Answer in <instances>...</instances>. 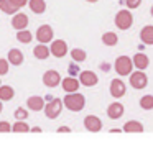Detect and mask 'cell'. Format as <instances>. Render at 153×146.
Listing matches in <instances>:
<instances>
[{"instance_id":"obj_1","label":"cell","mask_w":153,"mask_h":146,"mask_svg":"<svg viewBox=\"0 0 153 146\" xmlns=\"http://www.w3.org/2000/svg\"><path fill=\"white\" fill-rule=\"evenodd\" d=\"M63 103L68 110L71 112H81L86 107V97L79 92H73V94H66L63 99Z\"/></svg>"},{"instance_id":"obj_2","label":"cell","mask_w":153,"mask_h":146,"mask_svg":"<svg viewBox=\"0 0 153 146\" xmlns=\"http://www.w3.org/2000/svg\"><path fill=\"white\" fill-rule=\"evenodd\" d=\"M133 61L128 56H119L114 63V69L119 76H130L133 72Z\"/></svg>"},{"instance_id":"obj_3","label":"cell","mask_w":153,"mask_h":146,"mask_svg":"<svg viewBox=\"0 0 153 146\" xmlns=\"http://www.w3.org/2000/svg\"><path fill=\"white\" fill-rule=\"evenodd\" d=\"M63 107H64V103H63V100H61V99H53V100H50V102L45 105L43 112H45V115H46V118L54 120V118H58V117L61 115Z\"/></svg>"},{"instance_id":"obj_4","label":"cell","mask_w":153,"mask_h":146,"mask_svg":"<svg viewBox=\"0 0 153 146\" xmlns=\"http://www.w3.org/2000/svg\"><path fill=\"white\" fill-rule=\"evenodd\" d=\"M130 86L133 87V89H137V90H142V89H145L146 86H148V77H146V74L143 72V71H138L137 69L135 72H132L130 74Z\"/></svg>"},{"instance_id":"obj_5","label":"cell","mask_w":153,"mask_h":146,"mask_svg":"<svg viewBox=\"0 0 153 146\" xmlns=\"http://www.w3.org/2000/svg\"><path fill=\"white\" fill-rule=\"evenodd\" d=\"M133 25V17L128 10H120L115 15V27L120 30H128Z\"/></svg>"},{"instance_id":"obj_6","label":"cell","mask_w":153,"mask_h":146,"mask_svg":"<svg viewBox=\"0 0 153 146\" xmlns=\"http://www.w3.org/2000/svg\"><path fill=\"white\" fill-rule=\"evenodd\" d=\"M53 28L50 25H41L40 28L36 30V40L40 41L41 44H46V43H51L53 41Z\"/></svg>"},{"instance_id":"obj_7","label":"cell","mask_w":153,"mask_h":146,"mask_svg":"<svg viewBox=\"0 0 153 146\" xmlns=\"http://www.w3.org/2000/svg\"><path fill=\"white\" fill-rule=\"evenodd\" d=\"M50 51L54 58H64L68 54V44L64 40H54L51 41V46H50Z\"/></svg>"},{"instance_id":"obj_8","label":"cell","mask_w":153,"mask_h":146,"mask_svg":"<svg viewBox=\"0 0 153 146\" xmlns=\"http://www.w3.org/2000/svg\"><path fill=\"white\" fill-rule=\"evenodd\" d=\"M43 84H45L46 87H50V89L59 86V84H61V76H59V72H58V71H53V69L46 71V72L43 74Z\"/></svg>"},{"instance_id":"obj_9","label":"cell","mask_w":153,"mask_h":146,"mask_svg":"<svg viewBox=\"0 0 153 146\" xmlns=\"http://www.w3.org/2000/svg\"><path fill=\"white\" fill-rule=\"evenodd\" d=\"M79 82L81 86H86V87H94L97 82H99V77L94 71H81L79 74Z\"/></svg>"},{"instance_id":"obj_10","label":"cell","mask_w":153,"mask_h":146,"mask_svg":"<svg viewBox=\"0 0 153 146\" xmlns=\"http://www.w3.org/2000/svg\"><path fill=\"white\" fill-rule=\"evenodd\" d=\"M110 94L114 99H122L125 95V82L122 79H112L110 80Z\"/></svg>"},{"instance_id":"obj_11","label":"cell","mask_w":153,"mask_h":146,"mask_svg":"<svg viewBox=\"0 0 153 146\" xmlns=\"http://www.w3.org/2000/svg\"><path fill=\"white\" fill-rule=\"evenodd\" d=\"M84 126H86L87 131L97 133V131L102 130V122H100V118L96 115H87V117H84Z\"/></svg>"},{"instance_id":"obj_12","label":"cell","mask_w":153,"mask_h":146,"mask_svg":"<svg viewBox=\"0 0 153 146\" xmlns=\"http://www.w3.org/2000/svg\"><path fill=\"white\" fill-rule=\"evenodd\" d=\"M61 86H63V90H64V92H68V94L77 92V89H79V86H81L79 77H71V76H68L66 79H63Z\"/></svg>"},{"instance_id":"obj_13","label":"cell","mask_w":153,"mask_h":146,"mask_svg":"<svg viewBox=\"0 0 153 146\" xmlns=\"http://www.w3.org/2000/svg\"><path fill=\"white\" fill-rule=\"evenodd\" d=\"M27 105H28V108L30 110H33V112H41V110H45V99L43 97H40V95H31V97H28V100H27Z\"/></svg>"},{"instance_id":"obj_14","label":"cell","mask_w":153,"mask_h":146,"mask_svg":"<svg viewBox=\"0 0 153 146\" xmlns=\"http://www.w3.org/2000/svg\"><path fill=\"white\" fill-rule=\"evenodd\" d=\"M12 27H13L17 31L27 30V27H28V17L25 13H15L13 18H12Z\"/></svg>"},{"instance_id":"obj_15","label":"cell","mask_w":153,"mask_h":146,"mask_svg":"<svg viewBox=\"0 0 153 146\" xmlns=\"http://www.w3.org/2000/svg\"><path fill=\"white\" fill-rule=\"evenodd\" d=\"M123 115V105L120 102H114L107 107V117L112 120H119Z\"/></svg>"},{"instance_id":"obj_16","label":"cell","mask_w":153,"mask_h":146,"mask_svg":"<svg viewBox=\"0 0 153 146\" xmlns=\"http://www.w3.org/2000/svg\"><path fill=\"white\" fill-rule=\"evenodd\" d=\"M132 61H133V66H135L138 71H145L146 67L150 66L148 56H146V54H143V53H137L135 56L132 58Z\"/></svg>"},{"instance_id":"obj_17","label":"cell","mask_w":153,"mask_h":146,"mask_svg":"<svg viewBox=\"0 0 153 146\" xmlns=\"http://www.w3.org/2000/svg\"><path fill=\"white\" fill-rule=\"evenodd\" d=\"M140 40L146 46H153V25H146L140 31Z\"/></svg>"},{"instance_id":"obj_18","label":"cell","mask_w":153,"mask_h":146,"mask_svg":"<svg viewBox=\"0 0 153 146\" xmlns=\"http://www.w3.org/2000/svg\"><path fill=\"white\" fill-rule=\"evenodd\" d=\"M8 63L12 64V66H20L22 63H23V53H22L20 49H17V48H12L10 51H8Z\"/></svg>"},{"instance_id":"obj_19","label":"cell","mask_w":153,"mask_h":146,"mask_svg":"<svg viewBox=\"0 0 153 146\" xmlns=\"http://www.w3.org/2000/svg\"><path fill=\"white\" fill-rule=\"evenodd\" d=\"M50 54H51V51H50V48L46 46V44H38L36 48L33 49V56L36 58V59H40V61H43V59H48L50 58Z\"/></svg>"},{"instance_id":"obj_20","label":"cell","mask_w":153,"mask_h":146,"mask_svg":"<svg viewBox=\"0 0 153 146\" xmlns=\"http://www.w3.org/2000/svg\"><path fill=\"white\" fill-rule=\"evenodd\" d=\"M123 131L127 133H142L143 131V125L138 120H128V122L123 125Z\"/></svg>"},{"instance_id":"obj_21","label":"cell","mask_w":153,"mask_h":146,"mask_svg":"<svg viewBox=\"0 0 153 146\" xmlns=\"http://www.w3.org/2000/svg\"><path fill=\"white\" fill-rule=\"evenodd\" d=\"M28 5H30V10L38 15L45 13V10H46V2L45 0H30Z\"/></svg>"},{"instance_id":"obj_22","label":"cell","mask_w":153,"mask_h":146,"mask_svg":"<svg viewBox=\"0 0 153 146\" xmlns=\"http://www.w3.org/2000/svg\"><path fill=\"white\" fill-rule=\"evenodd\" d=\"M15 97V90L10 86H0V100L2 102H8Z\"/></svg>"},{"instance_id":"obj_23","label":"cell","mask_w":153,"mask_h":146,"mask_svg":"<svg viewBox=\"0 0 153 146\" xmlns=\"http://www.w3.org/2000/svg\"><path fill=\"white\" fill-rule=\"evenodd\" d=\"M100 40H102V43L105 44V46H115V44L119 43V38H117V35L114 33V31H105Z\"/></svg>"},{"instance_id":"obj_24","label":"cell","mask_w":153,"mask_h":146,"mask_svg":"<svg viewBox=\"0 0 153 146\" xmlns=\"http://www.w3.org/2000/svg\"><path fill=\"white\" fill-rule=\"evenodd\" d=\"M0 10L4 12V13L12 15V13H17L18 12V7H15L10 0H0Z\"/></svg>"},{"instance_id":"obj_25","label":"cell","mask_w":153,"mask_h":146,"mask_svg":"<svg viewBox=\"0 0 153 146\" xmlns=\"http://www.w3.org/2000/svg\"><path fill=\"white\" fill-rule=\"evenodd\" d=\"M12 131L13 133H28L30 131V126L25 120H17V122L12 125Z\"/></svg>"},{"instance_id":"obj_26","label":"cell","mask_w":153,"mask_h":146,"mask_svg":"<svg viewBox=\"0 0 153 146\" xmlns=\"http://www.w3.org/2000/svg\"><path fill=\"white\" fill-rule=\"evenodd\" d=\"M71 58H73L74 63H82V61H86L87 53L84 49H81V48H74V49L71 51Z\"/></svg>"},{"instance_id":"obj_27","label":"cell","mask_w":153,"mask_h":146,"mask_svg":"<svg viewBox=\"0 0 153 146\" xmlns=\"http://www.w3.org/2000/svg\"><path fill=\"white\" fill-rule=\"evenodd\" d=\"M17 40L20 41V43L28 44L31 40H33V35H31V31H28V30H20V31H17Z\"/></svg>"},{"instance_id":"obj_28","label":"cell","mask_w":153,"mask_h":146,"mask_svg":"<svg viewBox=\"0 0 153 146\" xmlns=\"http://www.w3.org/2000/svg\"><path fill=\"white\" fill-rule=\"evenodd\" d=\"M140 107L143 110H153V95H150V94L143 95L140 99Z\"/></svg>"},{"instance_id":"obj_29","label":"cell","mask_w":153,"mask_h":146,"mask_svg":"<svg viewBox=\"0 0 153 146\" xmlns=\"http://www.w3.org/2000/svg\"><path fill=\"white\" fill-rule=\"evenodd\" d=\"M13 117H15L17 120H25V122H27V118H28V110L18 107V108L13 112Z\"/></svg>"},{"instance_id":"obj_30","label":"cell","mask_w":153,"mask_h":146,"mask_svg":"<svg viewBox=\"0 0 153 146\" xmlns=\"http://www.w3.org/2000/svg\"><path fill=\"white\" fill-rule=\"evenodd\" d=\"M68 72H69V76H71V77H79L81 69H79V66H77V64L73 61V63L69 64V67H68Z\"/></svg>"},{"instance_id":"obj_31","label":"cell","mask_w":153,"mask_h":146,"mask_svg":"<svg viewBox=\"0 0 153 146\" xmlns=\"http://www.w3.org/2000/svg\"><path fill=\"white\" fill-rule=\"evenodd\" d=\"M8 59H4V58H0V76H5V74H8Z\"/></svg>"},{"instance_id":"obj_32","label":"cell","mask_w":153,"mask_h":146,"mask_svg":"<svg viewBox=\"0 0 153 146\" xmlns=\"http://www.w3.org/2000/svg\"><path fill=\"white\" fill-rule=\"evenodd\" d=\"M127 5V8H130V10H135V8L140 7V4H142V0H123Z\"/></svg>"},{"instance_id":"obj_33","label":"cell","mask_w":153,"mask_h":146,"mask_svg":"<svg viewBox=\"0 0 153 146\" xmlns=\"http://www.w3.org/2000/svg\"><path fill=\"white\" fill-rule=\"evenodd\" d=\"M12 131V125L8 122H0V133H8Z\"/></svg>"},{"instance_id":"obj_34","label":"cell","mask_w":153,"mask_h":146,"mask_svg":"<svg viewBox=\"0 0 153 146\" xmlns=\"http://www.w3.org/2000/svg\"><path fill=\"white\" fill-rule=\"evenodd\" d=\"M10 2L15 5V7L22 8V7H25V5H28V2H30V0H10Z\"/></svg>"},{"instance_id":"obj_35","label":"cell","mask_w":153,"mask_h":146,"mask_svg":"<svg viewBox=\"0 0 153 146\" xmlns=\"http://www.w3.org/2000/svg\"><path fill=\"white\" fill-rule=\"evenodd\" d=\"M69 131H71L69 126H59L58 128V133H69Z\"/></svg>"},{"instance_id":"obj_36","label":"cell","mask_w":153,"mask_h":146,"mask_svg":"<svg viewBox=\"0 0 153 146\" xmlns=\"http://www.w3.org/2000/svg\"><path fill=\"white\" fill-rule=\"evenodd\" d=\"M31 131H33V133H41V128H40V126H33Z\"/></svg>"},{"instance_id":"obj_37","label":"cell","mask_w":153,"mask_h":146,"mask_svg":"<svg viewBox=\"0 0 153 146\" xmlns=\"http://www.w3.org/2000/svg\"><path fill=\"white\" fill-rule=\"evenodd\" d=\"M120 131H122L120 128H112V130H110V133H120Z\"/></svg>"},{"instance_id":"obj_38","label":"cell","mask_w":153,"mask_h":146,"mask_svg":"<svg viewBox=\"0 0 153 146\" xmlns=\"http://www.w3.org/2000/svg\"><path fill=\"white\" fill-rule=\"evenodd\" d=\"M102 69H104V71H109V64L104 63V64H102Z\"/></svg>"},{"instance_id":"obj_39","label":"cell","mask_w":153,"mask_h":146,"mask_svg":"<svg viewBox=\"0 0 153 146\" xmlns=\"http://www.w3.org/2000/svg\"><path fill=\"white\" fill-rule=\"evenodd\" d=\"M45 100H46V102H50V100H53V97H51V95H46V97H45Z\"/></svg>"},{"instance_id":"obj_40","label":"cell","mask_w":153,"mask_h":146,"mask_svg":"<svg viewBox=\"0 0 153 146\" xmlns=\"http://www.w3.org/2000/svg\"><path fill=\"white\" fill-rule=\"evenodd\" d=\"M86 2H89V4H96L97 0H86Z\"/></svg>"},{"instance_id":"obj_41","label":"cell","mask_w":153,"mask_h":146,"mask_svg":"<svg viewBox=\"0 0 153 146\" xmlns=\"http://www.w3.org/2000/svg\"><path fill=\"white\" fill-rule=\"evenodd\" d=\"M2 108H4V105H2V100H0V113H2Z\"/></svg>"},{"instance_id":"obj_42","label":"cell","mask_w":153,"mask_h":146,"mask_svg":"<svg viewBox=\"0 0 153 146\" xmlns=\"http://www.w3.org/2000/svg\"><path fill=\"white\" fill-rule=\"evenodd\" d=\"M150 13H152V17H153V5H152V8H150Z\"/></svg>"},{"instance_id":"obj_43","label":"cell","mask_w":153,"mask_h":146,"mask_svg":"<svg viewBox=\"0 0 153 146\" xmlns=\"http://www.w3.org/2000/svg\"><path fill=\"white\" fill-rule=\"evenodd\" d=\"M0 86H2V80H0Z\"/></svg>"}]
</instances>
